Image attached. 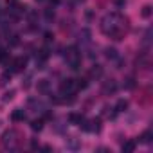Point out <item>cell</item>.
Segmentation results:
<instances>
[{"label":"cell","mask_w":153,"mask_h":153,"mask_svg":"<svg viewBox=\"0 0 153 153\" xmlns=\"http://www.w3.org/2000/svg\"><path fill=\"white\" fill-rule=\"evenodd\" d=\"M25 63H27V58L20 56V58H15L11 61V72H22L25 68Z\"/></svg>","instance_id":"obj_1"},{"label":"cell","mask_w":153,"mask_h":153,"mask_svg":"<svg viewBox=\"0 0 153 153\" xmlns=\"http://www.w3.org/2000/svg\"><path fill=\"white\" fill-rule=\"evenodd\" d=\"M15 135H16V131H15V130H9V131H6V133L2 135V146H4V148L11 146V144H13V140H15V139H13Z\"/></svg>","instance_id":"obj_2"},{"label":"cell","mask_w":153,"mask_h":153,"mask_svg":"<svg viewBox=\"0 0 153 153\" xmlns=\"http://www.w3.org/2000/svg\"><path fill=\"white\" fill-rule=\"evenodd\" d=\"M74 87H76V83H74V79H63V83L59 85V90L63 92V94H67V92H72L74 90Z\"/></svg>","instance_id":"obj_3"},{"label":"cell","mask_w":153,"mask_h":153,"mask_svg":"<svg viewBox=\"0 0 153 153\" xmlns=\"http://www.w3.org/2000/svg\"><path fill=\"white\" fill-rule=\"evenodd\" d=\"M103 90L108 92V94H115V92H117V83H115L114 79H106V81L103 83Z\"/></svg>","instance_id":"obj_4"},{"label":"cell","mask_w":153,"mask_h":153,"mask_svg":"<svg viewBox=\"0 0 153 153\" xmlns=\"http://www.w3.org/2000/svg\"><path fill=\"white\" fill-rule=\"evenodd\" d=\"M24 119H25V112H24V110H20V108L13 110V114H11V121H13V123H20V121H24Z\"/></svg>","instance_id":"obj_5"},{"label":"cell","mask_w":153,"mask_h":153,"mask_svg":"<svg viewBox=\"0 0 153 153\" xmlns=\"http://www.w3.org/2000/svg\"><path fill=\"white\" fill-rule=\"evenodd\" d=\"M88 131H96V133H99V131H101V119H99V117H97V119L88 121Z\"/></svg>","instance_id":"obj_6"},{"label":"cell","mask_w":153,"mask_h":153,"mask_svg":"<svg viewBox=\"0 0 153 153\" xmlns=\"http://www.w3.org/2000/svg\"><path fill=\"white\" fill-rule=\"evenodd\" d=\"M149 99H151V90H149V88H144L142 94H140V97H139V103H140V105H148Z\"/></svg>","instance_id":"obj_7"},{"label":"cell","mask_w":153,"mask_h":153,"mask_svg":"<svg viewBox=\"0 0 153 153\" xmlns=\"http://www.w3.org/2000/svg\"><path fill=\"white\" fill-rule=\"evenodd\" d=\"M88 76H90V78H101V76H103V67H101V65H94V67L90 68Z\"/></svg>","instance_id":"obj_8"},{"label":"cell","mask_w":153,"mask_h":153,"mask_svg":"<svg viewBox=\"0 0 153 153\" xmlns=\"http://www.w3.org/2000/svg\"><path fill=\"white\" fill-rule=\"evenodd\" d=\"M83 119H85V115H81V114H70L68 115V123H72V124H79Z\"/></svg>","instance_id":"obj_9"},{"label":"cell","mask_w":153,"mask_h":153,"mask_svg":"<svg viewBox=\"0 0 153 153\" xmlns=\"http://www.w3.org/2000/svg\"><path fill=\"white\" fill-rule=\"evenodd\" d=\"M49 87H51V85H49V81H47V79H40V81H38V85H36L38 92H42V94H45V92L49 90Z\"/></svg>","instance_id":"obj_10"},{"label":"cell","mask_w":153,"mask_h":153,"mask_svg":"<svg viewBox=\"0 0 153 153\" xmlns=\"http://www.w3.org/2000/svg\"><path fill=\"white\" fill-rule=\"evenodd\" d=\"M128 108V101L126 99H119L117 105H115V112H124Z\"/></svg>","instance_id":"obj_11"},{"label":"cell","mask_w":153,"mask_h":153,"mask_svg":"<svg viewBox=\"0 0 153 153\" xmlns=\"http://www.w3.org/2000/svg\"><path fill=\"white\" fill-rule=\"evenodd\" d=\"M31 128H33L34 131H42V128H43V119H34V121L31 123Z\"/></svg>","instance_id":"obj_12"},{"label":"cell","mask_w":153,"mask_h":153,"mask_svg":"<svg viewBox=\"0 0 153 153\" xmlns=\"http://www.w3.org/2000/svg\"><path fill=\"white\" fill-rule=\"evenodd\" d=\"M135 149V140H126L124 144H123V151L124 153H130V151H133Z\"/></svg>","instance_id":"obj_13"},{"label":"cell","mask_w":153,"mask_h":153,"mask_svg":"<svg viewBox=\"0 0 153 153\" xmlns=\"http://www.w3.org/2000/svg\"><path fill=\"white\" fill-rule=\"evenodd\" d=\"M79 42H83V43L90 42V31H88V29H83V31L79 33Z\"/></svg>","instance_id":"obj_14"},{"label":"cell","mask_w":153,"mask_h":153,"mask_svg":"<svg viewBox=\"0 0 153 153\" xmlns=\"http://www.w3.org/2000/svg\"><path fill=\"white\" fill-rule=\"evenodd\" d=\"M105 56H106L108 59H115V58H117V51H115L114 47H108V49H105Z\"/></svg>","instance_id":"obj_15"},{"label":"cell","mask_w":153,"mask_h":153,"mask_svg":"<svg viewBox=\"0 0 153 153\" xmlns=\"http://www.w3.org/2000/svg\"><path fill=\"white\" fill-rule=\"evenodd\" d=\"M76 87H78V88H81V90H83V88H87V87H88V79H87V78H81V79H78Z\"/></svg>","instance_id":"obj_16"},{"label":"cell","mask_w":153,"mask_h":153,"mask_svg":"<svg viewBox=\"0 0 153 153\" xmlns=\"http://www.w3.org/2000/svg\"><path fill=\"white\" fill-rule=\"evenodd\" d=\"M7 40H9V45H11V47H15V45L20 43V36H18V34H13V36L7 38Z\"/></svg>","instance_id":"obj_17"},{"label":"cell","mask_w":153,"mask_h":153,"mask_svg":"<svg viewBox=\"0 0 153 153\" xmlns=\"http://www.w3.org/2000/svg\"><path fill=\"white\" fill-rule=\"evenodd\" d=\"M140 140H142V142H146V144H148V142H151V131H149V130H148V131H144V133L140 135Z\"/></svg>","instance_id":"obj_18"},{"label":"cell","mask_w":153,"mask_h":153,"mask_svg":"<svg viewBox=\"0 0 153 153\" xmlns=\"http://www.w3.org/2000/svg\"><path fill=\"white\" fill-rule=\"evenodd\" d=\"M43 15H45V18H47V20H54V9H52V7H47Z\"/></svg>","instance_id":"obj_19"},{"label":"cell","mask_w":153,"mask_h":153,"mask_svg":"<svg viewBox=\"0 0 153 153\" xmlns=\"http://www.w3.org/2000/svg\"><path fill=\"white\" fill-rule=\"evenodd\" d=\"M7 79H11V72H4L2 74V78H0V85H6Z\"/></svg>","instance_id":"obj_20"},{"label":"cell","mask_w":153,"mask_h":153,"mask_svg":"<svg viewBox=\"0 0 153 153\" xmlns=\"http://www.w3.org/2000/svg\"><path fill=\"white\" fill-rule=\"evenodd\" d=\"M140 15H142V18H149V15H151V7H149V6H144Z\"/></svg>","instance_id":"obj_21"},{"label":"cell","mask_w":153,"mask_h":153,"mask_svg":"<svg viewBox=\"0 0 153 153\" xmlns=\"http://www.w3.org/2000/svg\"><path fill=\"white\" fill-rule=\"evenodd\" d=\"M133 87H135V79H133V78H126V83H124V88H130V90H131Z\"/></svg>","instance_id":"obj_22"},{"label":"cell","mask_w":153,"mask_h":153,"mask_svg":"<svg viewBox=\"0 0 153 153\" xmlns=\"http://www.w3.org/2000/svg\"><path fill=\"white\" fill-rule=\"evenodd\" d=\"M13 97H15V90H9V92L4 94V101H11Z\"/></svg>","instance_id":"obj_23"},{"label":"cell","mask_w":153,"mask_h":153,"mask_svg":"<svg viewBox=\"0 0 153 153\" xmlns=\"http://www.w3.org/2000/svg\"><path fill=\"white\" fill-rule=\"evenodd\" d=\"M114 4H115L117 7H123V6L126 4V0H114Z\"/></svg>","instance_id":"obj_24"},{"label":"cell","mask_w":153,"mask_h":153,"mask_svg":"<svg viewBox=\"0 0 153 153\" xmlns=\"http://www.w3.org/2000/svg\"><path fill=\"white\" fill-rule=\"evenodd\" d=\"M43 119H52V112H45L43 114Z\"/></svg>","instance_id":"obj_25"},{"label":"cell","mask_w":153,"mask_h":153,"mask_svg":"<svg viewBox=\"0 0 153 153\" xmlns=\"http://www.w3.org/2000/svg\"><path fill=\"white\" fill-rule=\"evenodd\" d=\"M52 40V34L51 33H45V42H51Z\"/></svg>","instance_id":"obj_26"},{"label":"cell","mask_w":153,"mask_h":153,"mask_svg":"<svg viewBox=\"0 0 153 153\" xmlns=\"http://www.w3.org/2000/svg\"><path fill=\"white\" fill-rule=\"evenodd\" d=\"M51 4H59V0H51Z\"/></svg>","instance_id":"obj_27"},{"label":"cell","mask_w":153,"mask_h":153,"mask_svg":"<svg viewBox=\"0 0 153 153\" xmlns=\"http://www.w3.org/2000/svg\"><path fill=\"white\" fill-rule=\"evenodd\" d=\"M76 2H78V4H79V2H81V4H83V2H85V0H76Z\"/></svg>","instance_id":"obj_28"},{"label":"cell","mask_w":153,"mask_h":153,"mask_svg":"<svg viewBox=\"0 0 153 153\" xmlns=\"http://www.w3.org/2000/svg\"><path fill=\"white\" fill-rule=\"evenodd\" d=\"M36 2H43V0H36Z\"/></svg>","instance_id":"obj_29"}]
</instances>
